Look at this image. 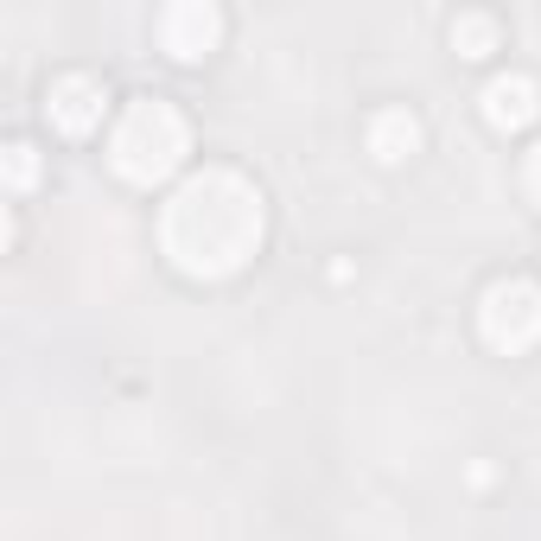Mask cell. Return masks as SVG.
I'll list each match as a JSON object with an SVG mask.
<instances>
[{
  "label": "cell",
  "mask_w": 541,
  "mask_h": 541,
  "mask_svg": "<svg viewBox=\"0 0 541 541\" xmlns=\"http://www.w3.org/2000/svg\"><path fill=\"white\" fill-rule=\"evenodd\" d=\"M484 102H491V121H522V115L535 109V90H529L522 77H497Z\"/></svg>",
  "instance_id": "1"
}]
</instances>
